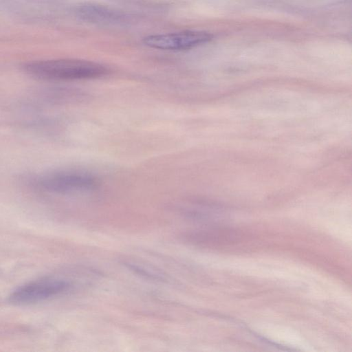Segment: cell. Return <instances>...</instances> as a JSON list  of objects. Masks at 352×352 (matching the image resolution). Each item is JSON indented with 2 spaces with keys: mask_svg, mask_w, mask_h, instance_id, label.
<instances>
[{
  "mask_svg": "<svg viewBox=\"0 0 352 352\" xmlns=\"http://www.w3.org/2000/svg\"><path fill=\"white\" fill-rule=\"evenodd\" d=\"M23 68L33 77L49 80L92 79L108 73V69L102 64L76 58L32 61L25 63Z\"/></svg>",
  "mask_w": 352,
  "mask_h": 352,
  "instance_id": "1",
  "label": "cell"
},
{
  "mask_svg": "<svg viewBox=\"0 0 352 352\" xmlns=\"http://www.w3.org/2000/svg\"><path fill=\"white\" fill-rule=\"evenodd\" d=\"M71 287V283L58 278H43L23 285L9 296L16 305H28L41 302L60 295Z\"/></svg>",
  "mask_w": 352,
  "mask_h": 352,
  "instance_id": "2",
  "label": "cell"
},
{
  "mask_svg": "<svg viewBox=\"0 0 352 352\" xmlns=\"http://www.w3.org/2000/svg\"><path fill=\"white\" fill-rule=\"evenodd\" d=\"M213 35L201 30H185L178 32L148 35L142 43L147 47L163 50H186L210 41Z\"/></svg>",
  "mask_w": 352,
  "mask_h": 352,
  "instance_id": "3",
  "label": "cell"
},
{
  "mask_svg": "<svg viewBox=\"0 0 352 352\" xmlns=\"http://www.w3.org/2000/svg\"><path fill=\"white\" fill-rule=\"evenodd\" d=\"M38 186L54 192H70L92 188L96 180L91 175L79 170H62L47 174L36 179Z\"/></svg>",
  "mask_w": 352,
  "mask_h": 352,
  "instance_id": "4",
  "label": "cell"
},
{
  "mask_svg": "<svg viewBox=\"0 0 352 352\" xmlns=\"http://www.w3.org/2000/svg\"><path fill=\"white\" fill-rule=\"evenodd\" d=\"M78 12L79 16L85 20L96 22L113 21L121 17L115 11L102 6L93 4H85L80 6Z\"/></svg>",
  "mask_w": 352,
  "mask_h": 352,
  "instance_id": "5",
  "label": "cell"
}]
</instances>
